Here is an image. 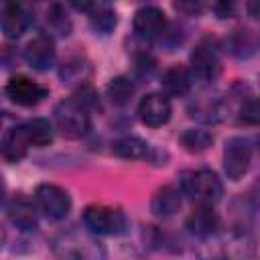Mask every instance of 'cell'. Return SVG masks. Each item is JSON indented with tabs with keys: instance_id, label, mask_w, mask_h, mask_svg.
Masks as SVG:
<instances>
[{
	"instance_id": "cell-1",
	"label": "cell",
	"mask_w": 260,
	"mask_h": 260,
	"mask_svg": "<svg viewBox=\"0 0 260 260\" xmlns=\"http://www.w3.org/2000/svg\"><path fill=\"white\" fill-rule=\"evenodd\" d=\"M179 189L183 195L197 203H215L223 195V185L219 177L209 171V169H199V171H185L179 175Z\"/></svg>"
},
{
	"instance_id": "cell-2",
	"label": "cell",
	"mask_w": 260,
	"mask_h": 260,
	"mask_svg": "<svg viewBox=\"0 0 260 260\" xmlns=\"http://www.w3.org/2000/svg\"><path fill=\"white\" fill-rule=\"evenodd\" d=\"M89 110L77 102L75 98H67L63 102L57 104L55 108V128L63 138L69 140H77L83 138L89 128H91V120H89Z\"/></svg>"
},
{
	"instance_id": "cell-3",
	"label": "cell",
	"mask_w": 260,
	"mask_h": 260,
	"mask_svg": "<svg viewBox=\"0 0 260 260\" xmlns=\"http://www.w3.org/2000/svg\"><path fill=\"white\" fill-rule=\"evenodd\" d=\"M83 225L98 236H120L128 228V219L124 211L110 207V205H87L81 213Z\"/></svg>"
},
{
	"instance_id": "cell-4",
	"label": "cell",
	"mask_w": 260,
	"mask_h": 260,
	"mask_svg": "<svg viewBox=\"0 0 260 260\" xmlns=\"http://www.w3.org/2000/svg\"><path fill=\"white\" fill-rule=\"evenodd\" d=\"M39 211L49 219H65L71 211V197L69 193L53 183H43L35 189L32 195Z\"/></svg>"
},
{
	"instance_id": "cell-5",
	"label": "cell",
	"mask_w": 260,
	"mask_h": 260,
	"mask_svg": "<svg viewBox=\"0 0 260 260\" xmlns=\"http://www.w3.org/2000/svg\"><path fill=\"white\" fill-rule=\"evenodd\" d=\"M4 91H6V95L10 98V102H14V104H18V106H22V108H32V106H37V104L43 102V100L47 98V93H49V89H47L43 83L30 79V77H24V75H14V77H10L8 83H6V87H4Z\"/></svg>"
},
{
	"instance_id": "cell-6",
	"label": "cell",
	"mask_w": 260,
	"mask_h": 260,
	"mask_svg": "<svg viewBox=\"0 0 260 260\" xmlns=\"http://www.w3.org/2000/svg\"><path fill=\"white\" fill-rule=\"evenodd\" d=\"M173 108L167 93H148L138 104V118L148 128H160L171 120Z\"/></svg>"
},
{
	"instance_id": "cell-7",
	"label": "cell",
	"mask_w": 260,
	"mask_h": 260,
	"mask_svg": "<svg viewBox=\"0 0 260 260\" xmlns=\"http://www.w3.org/2000/svg\"><path fill=\"white\" fill-rule=\"evenodd\" d=\"M167 14L156 8V6H144L140 10H136L134 18H132V28L134 32L144 39V41H152V39H158L167 32Z\"/></svg>"
},
{
	"instance_id": "cell-8",
	"label": "cell",
	"mask_w": 260,
	"mask_h": 260,
	"mask_svg": "<svg viewBox=\"0 0 260 260\" xmlns=\"http://www.w3.org/2000/svg\"><path fill=\"white\" fill-rule=\"evenodd\" d=\"M250 169V146L242 138H232L225 142L223 150V171L230 181H240Z\"/></svg>"
},
{
	"instance_id": "cell-9",
	"label": "cell",
	"mask_w": 260,
	"mask_h": 260,
	"mask_svg": "<svg viewBox=\"0 0 260 260\" xmlns=\"http://www.w3.org/2000/svg\"><path fill=\"white\" fill-rule=\"evenodd\" d=\"M26 63L37 71H47L55 63V43L47 35L32 37L24 47Z\"/></svg>"
},
{
	"instance_id": "cell-10",
	"label": "cell",
	"mask_w": 260,
	"mask_h": 260,
	"mask_svg": "<svg viewBox=\"0 0 260 260\" xmlns=\"http://www.w3.org/2000/svg\"><path fill=\"white\" fill-rule=\"evenodd\" d=\"M219 71L221 63L217 53L207 45L195 47V51L191 53V75L199 81H211L219 75Z\"/></svg>"
},
{
	"instance_id": "cell-11",
	"label": "cell",
	"mask_w": 260,
	"mask_h": 260,
	"mask_svg": "<svg viewBox=\"0 0 260 260\" xmlns=\"http://www.w3.org/2000/svg\"><path fill=\"white\" fill-rule=\"evenodd\" d=\"M37 211H39L37 203L32 205V201L22 193L12 195L6 201V215L18 230H35L37 228Z\"/></svg>"
},
{
	"instance_id": "cell-12",
	"label": "cell",
	"mask_w": 260,
	"mask_h": 260,
	"mask_svg": "<svg viewBox=\"0 0 260 260\" xmlns=\"http://www.w3.org/2000/svg\"><path fill=\"white\" fill-rule=\"evenodd\" d=\"M219 219H217V213L211 209L209 203H199L187 217L185 221V228L193 234V236H199V238H207L215 232Z\"/></svg>"
},
{
	"instance_id": "cell-13",
	"label": "cell",
	"mask_w": 260,
	"mask_h": 260,
	"mask_svg": "<svg viewBox=\"0 0 260 260\" xmlns=\"http://www.w3.org/2000/svg\"><path fill=\"white\" fill-rule=\"evenodd\" d=\"M28 146H30V140L24 130V124L6 130L2 136V156L6 162H18L20 158H24Z\"/></svg>"
},
{
	"instance_id": "cell-14",
	"label": "cell",
	"mask_w": 260,
	"mask_h": 260,
	"mask_svg": "<svg viewBox=\"0 0 260 260\" xmlns=\"http://www.w3.org/2000/svg\"><path fill=\"white\" fill-rule=\"evenodd\" d=\"M191 79H193L191 69L177 63V65H171V67L162 73L160 85H162V89H165L167 95L183 98V95H187L189 89H191Z\"/></svg>"
},
{
	"instance_id": "cell-15",
	"label": "cell",
	"mask_w": 260,
	"mask_h": 260,
	"mask_svg": "<svg viewBox=\"0 0 260 260\" xmlns=\"http://www.w3.org/2000/svg\"><path fill=\"white\" fill-rule=\"evenodd\" d=\"M181 195L183 191L173 187V185H165L160 187L152 199H150V211L156 217H171L181 209Z\"/></svg>"
},
{
	"instance_id": "cell-16",
	"label": "cell",
	"mask_w": 260,
	"mask_h": 260,
	"mask_svg": "<svg viewBox=\"0 0 260 260\" xmlns=\"http://www.w3.org/2000/svg\"><path fill=\"white\" fill-rule=\"evenodd\" d=\"M28 26V16L20 2H4L2 8V32L6 39H18Z\"/></svg>"
},
{
	"instance_id": "cell-17",
	"label": "cell",
	"mask_w": 260,
	"mask_h": 260,
	"mask_svg": "<svg viewBox=\"0 0 260 260\" xmlns=\"http://www.w3.org/2000/svg\"><path fill=\"white\" fill-rule=\"evenodd\" d=\"M112 152L120 158H126V160H138V158H144L146 152H148V142L142 140L140 136H120L112 142Z\"/></svg>"
},
{
	"instance_id": "cell-18",
	"label": "cell",
	"mask_w": 260,
	"mask_h": 260,
	"mask_svg": "<svg viewBox=\"0 0 260 260\" xmlns=\"http://www.w3.org/2000/svg\"><path fill=\"white\" fill-rule=\"evenodd\" d=\"M179 142L187 152H203L211 146L213 134L205 128H187L185 132H181Z\"/></svg>"
},
{
	"instance_id": "cell-19",
	"label": "cell",
	"mask_w": 260,
	"mask_h": 260,
	"mask_svg": "<svg viewBox=\"0 0 260 260\" xmlns=\"http://www.w3.org/2000/svg\"><path fill=\"white\" fill-rule=\"evenodd\" d=\"M24 130L28 134L30 144L35 146H47L53 142V124L47 118H32L24 124Z\"/></svg>"
},
{
	"instance_id": "cell-20",
	"label": "cell",
	"mask_w": 260,
	"mask_h": 260,
	"mask_svg": "<svg viewBox=\"0 0 260 260\" xmlns=\"http://www.w3.org/2000/svg\"><path fill=\"white\" fill-rule=\"evenodd\" d=\"M134 95V85L128 77L118 75L114 79H110L108 83V98L116 104V106H124L130 102V98Z\"/></svg>"
},
{
	"instance_id": "cell-21",
	"label": "cell",
	"mask_w": 260,
	"mask_h": 260,
	"mask_svg": "<svg viewBox=\"0 0 260 260\" xmlns=\"http://www.w3.org/2000/svg\"><path fill=\"white\" fill-rule=\"evenodd\" d=\"M87 73H89V67H87V63L81 61V59H69L67 63H63V67H61V71H59L63 83H75V81L81 83V81L87 77Z\"/></svg>"
},
{
	"instance_id": "cell-22",
	"label": "cell",
	"mask_w": 260,
	"mask_h": 260,
	"mask_svg": "<svg viewBox=\"0 0 260 260\" xmlns=\"http://www.w3.org/2000/svg\"><path fill=\"white\" fill-rule=\"evenodd\" d=\"M47 22L59 35H69L71 30V20L67 18V12L63 10L61 4H51V8L47 10Z\"/></svg>"
},
{
	"instance_id": "cell-23",
	"label": "cell",
	"mask_w": 260,
	"mask_h": 260,
	"mask_svg": "<svg viewBox=\"0 0 260 260\" xmlns=\"http://www.w3.org/2000/svg\"><path fill=\"white\" fill-rule=\"evenodd\" d=\"M91 26L104 35H108L110 30H114L116 26V12L110 8H98L91 12Z\"/></svg>"
},
{
	"instance_id": "cell-24",
	"label": "cell",
	"mask_w": 260,
	"mask_h": 260,
	"mask_svg": "<svg viewBox=\"0 0 260 260\" xmlns=\"http://www.w3.org/2000/svg\"><path fill=\"white\" fill-rule=\"evenodd\" d=\"M173 6L177 12L187 14V16H195L201 14L205 8V0H173Z\"/></svg>"
},
{
	"instance_id": "cell-25",
	"label": "cell",
	"mask_w": 260,
	"mask_h": 260,
	"mask_svg": "<svg viewBox=\"0 0 260 260\" xmlns=\"http://www.w3.org/2000/svg\"><path fill=\"white\" fill-rule=\"evenodd\" d=\"M242 120L248 122V124L260 126V98L250 100V102L244 104V108H242Z\"/></svg>"
},
{
	"instance_id": "cell-26",
	"label": "cell",
	"mask_w": 260,
	"mask_h": 260,
	"mask_svg": "<svg viewBox=\"0 0 260 260\" xmlns=\"http://www.w3.org/2000/svg\"><path fill=\"white\" fill-rule=\"evenodd\" d=\"M213 12L217 18H232L236 12V2L234 0H213Z\"/></svg>"
},
{
	"instance_id": "cell-27",
	"label": "cell",
	"mask_w": 260,
	"mask_h": 260,
	"mask_svg": "<svg viewBox=\"0 0 260 260\" xmlns=\"http://www.w3.org/2000/svg\"><path fill=\"white\" fill-rule=\"evenodd\" d=\"M75 10L79 12H89L93 8V0H67Z\"/></svg>"
},
{
	"instance_id": "cell-28",
	"label": "cell",
	"mask_w": 260,
	"mask_h": 260,
	"mask_svg": "<svg viewBox=\"0 0 260 260\" xmlns=\"http://www.w3.org/2000/svg\"><path fill=\"white\" fill-rule=\"evenodd\" d=\"M250 14L260 20V0H254V2L250 4Z\"/></svg>"
}]
</instances>
